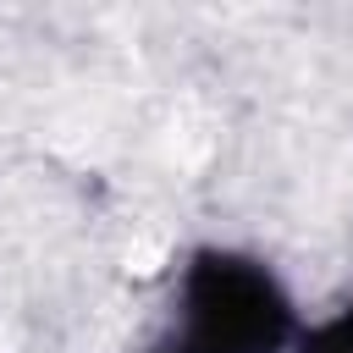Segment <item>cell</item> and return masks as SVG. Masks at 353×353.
I'll return each mask as SVG.
<instances>
[{
	"label": "cell",
	"mask_w": 353,
	"mask_h": 353,
	"mask_svg": "<svg viewBox=\"0 0 353 353\" xmlns=\"http://www.w3.org/2000/svg\"><path fill=\"white\" fill-rule=\"evenodd\" d=\"M292 331L287 298L254 259L199 254L182 287V331L160 353H276Z\"/></svg>",
	"instance_id": "obj_1"
},
{
	"label": "cell",
	"mask_w": 353,
	"mask_h": 353,
	"mask_svg": "<svg viewBox=\"0 0 353 353\" xmlns=\"http://www.w3.org/2000/svg\"><path fill=\"white\" fill-rule=\"evenodd\" d=\"M303 353H353V309H342L336 320H325L320 331H309Z\"/></svg>",
	"instance_id": "obj_2"
}]
</instances>
